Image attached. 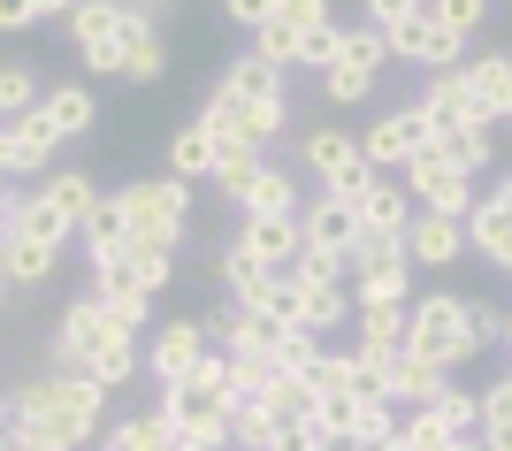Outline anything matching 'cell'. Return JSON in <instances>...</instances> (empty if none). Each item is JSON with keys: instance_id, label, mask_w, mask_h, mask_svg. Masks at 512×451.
<instances>
[{"instance_id": "f35d334b", "label": "cell", "mask_w": 512, "mask_h": 451, "mask_svg": "<svg viewBox=\"0 0 512 451\" xmlns=\"http://www.w3.org/2000/svg\"><path fill=\"white\" fill-rule=\"evenodd\" d=\"M268 169V153H222V161H214V192H230V199H245V184H253V176Z\"/></svg>"}, {"instance_id": "4fadbf2b", "label": "cell", "mask_w": 512, "mask_h": 451, "mask_svg": "<svg viewBox=\"0 0 512 451\" xmlns=\"http://www.w3.org/2000/svg\"><path fill=\"white\" fill-rule=\"evenodd\" d=\"M222 291H230V314H260L268 291H276V268H268L253 245H230V253H222Z\"/></svg>"}, {"instance_id": "f5cc1de1", "label": "cell", "mask_w": 512, "mask_h": 451, "mask_svg": "<svg viewBox=\"0 0 512 451\" xmlns=\"http://www.w3.org/2000/svg\"><path fill=\"white\" fill-rule=\"evenodd\" d=\"M505 352H512V306H505Z\"/></svg>"}, {"instance_id": "bcb514c9", "label": "cell", "mask_w": 512, "mask_h": 451, "mask_svg": "<svg viewBox=\"0 0 512 451\" xmlns=\"http://www.w3.org/2000/svg\"><path fill=\"white\" fill-rule=\"evenodd\" d=\"M222 16H230L237 31H260V23L276 16V0H222Z\"/></svg>"}, {"instance_id": "680465c9", "label": "cell", "mask_w": 512, "mask_h": 451, "mask_svg": "<svg viewBox=\"0 0 512 451\" xmlns=\"http://www.w3.org/2000/svg\"><path fill=\"white\" fill-rule=\"evenodd\" d=\"M383 451H398V444H383Z\"/></svg>"}, {"instance_id": "4dcf8cb0", "label": "cell", "mask_w": 512, "mask_h": 451, "mask_svg": "<svg viewBox=\"0 0 512 451\" xmlns=\"http://www.w3.org/2000/svg\"><path fill=\"white\" fill-rule=\"evenodd\" d=\"M222 92H237V100L268 108V100H283V69H268L260 54H237V62L222 69Z\"/></svg>"}, {"instance_id": "5bb4252c", "label": "cell", "mask_w": 512, "mask_h": 451, "mask_svg": "<svg viewBox=\"0 0 512 451\" xmlns=\"http://www.w3.org/2000/svg\"><path fill=\"white\" fill-rule=\"evenodd\" d=\"M413 215H421V207H413V192L398 184V176H375V184L360 192V230L367 237H406Z\"/></svg>"}, {"instance_id": "f546056e", "label": "cell", "mask_w": 512, "mask_h": 451, "mask_svg": "<svg viewBox=\"0 0 512 451\" xmlns=\"http://www.w3.org/2000/svg\"><path fill=\"white\" fill-rule=\"evenodd\" d=\"M237 245H253L276 276H291V268H299V222H245V230H237Z\"/></svg>"}, {"instance_id": "681fc988", "label": "cell", "mask_w": 512, "mask_h": 451, "mask_svg": "<svg viewBox=\"0 0 512 451\" xmlns=\"http://www.w3.org/2000/svg\"><path fill=\"white\" fill-rule=\"evenodd\" d=\"M482 451H512V429H482Z\"/></svg>"}, {"instance_id": "b9f144b4", "label": "cell", "mask_w": 512, "mask_h": 451, "mask_svg": "<svg viewBox=\"0 0 512 451\" xmlns=\"http://www.w3.org/2000/svg\"><path fill=\"white\" fill-rule=\"evenodd\" d=\"M337 436L321 429V421H283L276 436H268V451H329Z\"/></svg>"}, {"instance_id": "ee69618b", "label": "cell", "mask_w": 512, "mask_h": 451, "mask_svg": "<svg viewBox=\"0 0 512 451\" xmlns=\"http://www.w3.org/2000/svg\"><path fill=\"white\" fill-rule=\"evenodd\" d=\"M276 23H291V31H321V23H337V16H329V0H276Z\"/></svg>"}, {"instance_id": "f907efd6", "label": "cell", "mask_w": 512, "mask_h": 451, "mask_svg": "<svg viewBox=\"0 0 512 451\" xmlns=\"http://www.w3.org/2000/svg\"><path fill=\"white\" fill-rule=\"evenodd\" d=\"M31 8H39V16H62V23H69V8H77V0H31Z\"/></svg>"}, {"instance_id": "11a10c76", "label": "cell", "mask_w": 512, "mask_h": 451, "mask_svg": "<svg viewBox=\"0 0 512 451\" xmlns=\"http://www.w3.org/2000/svg\"><path fill=\"white\" fill-rule=\"evenodd\" d=\"M0 222H8V184H0Z\"/></svg>"}, {"instance_id": "db71d44e", "label": "cell", "mask_w": 512, "mask_h": 451, "mask_svg": "<svg viewBox=\"0 0 512 451\" xmlns=\"http://www.w3.org/2000/svg\"><path fill=\"white\" fill-rule=\"evenodd\" d=\"M8 291H16V283H8V276H0V306H8Z\"/></svg>"}, {"instance_id": "d6986e66", "label": "cell", "mask_w": 512, "mask_h": 451, "mask_svg": "<svg viewBox=\"0 0 512 451\" xmlns=\"http://www.w3.org/2000/svg\"><path fill=\"white\" fill-rule=\"evenodd\" d=\"M237 207H245V222H299V184L268 161V169L245 184V199H237Z\"/></svg>"}, {"instance_id": "836d02e7", "label": "cell", "mask_w": 512, "mask_h": 451, "mask_svg": "<svg viewBox=\"0 0 512 451\" xmlns=\"http://www.w3.org/2000/svg\"><path fill=\"white\" fill-rule=\"evenodd\" d=\"M46 92H39V69L31 62H0V123H16V115H31Z\"/></svg>"}, {"instance_id": "603a6c76", "label": "cell", "mask_w": 512, "mask_h": 451, "mask_svg": "<svg viewBox=\"0 0 512 451\" xmlns=\"http://www.w3.org/2000/svg\"><path fill=\"white\" fill-rule=\"evenodd\" d=\"M169 69V54H161V31H153L138 8H123V77L130 85H153Z\"/></svg>"}, {"instance_id": "f6af8a7d", "label": "cell", "mask_w": 512, "mask_h": 451, "mask_svg": "<svg viewBox=\"0 0 512 451\" xmlns=\"http://www.w3.org/2000/svg\"><path fill=\"white\" fill-rule=\"evenodd\" d=\"M467 322H474V344H505V306L467 299Z\"/></svg>"}, {"instance_id": "d6a6232c", "label": "cell", "mask_w": 512, "mask_h": 451, "mask_svg": "<svg viewBox=\"0 0 512 451\" xmlns=\"http://www.w3.org/2000/svg\"><path fill=\"white\" fill-rule=\"evenodd\" d=\"M436 146L451 153V161H459V169H490V146H497V130L490 123H436Z\"/></svg>"}, {"instance_id": "d590c367", "label": "cell", "mask_w": 512, "mask_h": 451, "mask_svg": "<svg viewBox=\"0 0 512 451\" xmlns=\"http://www.w3.org/2000/svg\"><path fill=\"white\" fill-rule=\"evenodd\" d=\"M398 451H451V429L436 421V406L398 413Z\"/></svg>"}, {"instance_id": "c3c4849f", "label": "cell", "mask_w": 512, "mask_h": 451, "mask_svg": "<svg viewBox=\"0 0 512 451\" xmlns=\"http://www.w3.org/2000/svg\"><path fill=\"white\" fill-rule=\"evenodd\" d=\"M23 23H39V8L31 0H0V31H23Z\"/></svg>"}, {"instance_id": "52a82bcc", "label": "cell", "mask_w": 512, "mask_h": 451, "mask_svg": "<svg viewBox=\"0 0 512 451\" xmlns=\"http://www.w3.org/2000/svg\"><path fill=\"white\" fill-rule=\"evenodd\" d=\"M428 138H436V123H428L421 115V100H413V108H390L383 123H367V138H360V161L375 176H398L413 161V153L428 146Z\"/></svg>"}, {"instance_id": "7402d4cb", "label": "cell", "mask_w": 512, "mask_h": 451, "mask_svg": "<svg viewBox=\"0 0 512 451\" xmlns=\"http://www.w3.org/2000/svg\"><path fill=\"white\" fill-rule=\"evenodd\" d=\"M77 375H92L100 390H123L130 375H146V352H138V329H115V337H107L100 352H92V360L77 367Z\"/></svg>"}, {"instance_id": "9f6ffc18", "label": "cell", "mask_w": 512, "mask_h": 451, "mask_svg": "<svg viewBox=\"0 0 512 451\" xmlns=\"http://www.w3.org/2000/svg\"><path fill=\"white\" fill-rule=\"evenodd\" d=\"M0 413H8V390H0Z\"/></svg>"}, {"instance_id": "7a4b0ae2", "label": "cell", "mask_w": 512, "mask_h": 451, "mask_svg": "<svg viewBox=\"0 0 512 451\" xmlns=\"http://www.w3.org/2000/svg\"><path fill=\"white\" fill-rule=\"evenodd\" d=\"M115 207L130 222V245H153V253H176L192 230V184L184 176H138L115 192Z\"/></svg>"}, {"instance_id": "f1b7e54d", "label": "cell", "mask_w": 512, "mask_h": 451, "mask_svg": "<svg viewBox=\"0 0 512 451\" xmlns=\"http://www.w3.org/2000/svg\"><path fill=\"white\" fill-rule=\"evenodd\" d=\"M260 413L268 421H321V398H314V383H299V375H268V390H260Z\"/></svg>"}, {"instance_id": "9a60e30c", "label": "cell", "mask_w": 512, "mask_h": 451, "mask_svg": "<svg viewBox=\"0 0 512 451\" xmlns=\"http://www.w3.org/2000/svg\"><path fill=\"white\" fill-rule=\"evenodd\" d=\"M406 253H413V268H451V260L467 253V222L459 215H413V230H406Z\"/></svg>"}, {"instance_id": "e0dca14e", "label": "cell", "mask_w": 512, "mask_h": 451, "mask_svg": "<svg viewBox=\"0 0 512 451\" xmlns=\"http://www.w3.org/2000/svg\"><path fill=\"white\" fill-rule=\"evenodd\" d=\"M451 390V367H436V360H421V352H398L390 360V406H436Z\"/></svg>"}, {"instance_id": "44dd1931", "label": "cell", "mask_w": 512, "mask_h": 451, "mask_svg": "<svg viewBox=\"0 0 512 451\" xmlns=\"http://www.w3.org/2000/svg\"><path fill=\"white\" fill-rule=\"evenodd\" d=\"M291 283H299V322L314 329V337L352 322V283H321V276H291Z\"/></svg>"}, {"instance_id": "6f0895ef", "label": "cell", "mask_w": 512, "mask_h": 451, "mask_svg": "<svg viewBox=\"0 0 512 451\" xmlns=\"http://www.w3.org/2000/svg\"><path fill=\"white\" fill-rule=\"evenodd\" d=\"M0 451H16V444H8V436H0Z\"/></svg>"}, {"instance_id": "7dc6e473", "label": "cell", "mask_w": 512, "mask_h": 451, "mask_svg": "<svg viewBox=\"0 0 512 451\" xmlns=\"http://www.w3.org/2000/svg\"><path fill=\"white\" fill-rule=\"evenodd\" d=\"M413 8H421V0H367V23H375V31H390V23L413 16Z\"/></svg>"}, {"instance_id": "8fae6325", "label": "cell", "mask_w": 512, "mask_h": 451, "mask_svg": "<svg viewBox=\"0 0 512 451\" xmlns=\"http://www.w3.org/2000/svg\"><path fill=\"white\" fill-rule=\"evenodd\" d=\"M54 146H62V138L39 123V108L16 115V123H0V184H8V176H39V184H46V176H54V169H46Z\"/></svg>"}, {"instance_id": "6da1fadb", "label": "cell", "mask_w": 512, "mask_h": 451, "mask_svg": "<svg viewBox=\"0 0 512 451\" xmlns=\"http://www.w3.org/2000/svg\"><path fill=\"white\" fill-rule=\"evenodd\" d=\"M8 398L31 406V413H46V421L62 429L69 451H85V436L107 429V390L92 383V375H77V367H46V375H31V383L8 390Z\"/></svg>"}, {"instance_id": "ffe728a7", "label": "cell", "mask_w": 512, "mask_h": 451, "mask_svg": "<svg viewBox=\"0 0 512 451\" xmlns=\"http://www.w3.org/2000/svg\"><path fill=\"white\" fill-rule=\"evenodd\" d=\"M0 237H31V245H54V253H62L77 230H69V222L46 207V192H31V199H8V222H0Z\"/></svg>"}, {"instance_id": "ab89813d", "label": "cell", "mask_w": 512, "mask_h": 451, "mask_svg": "<svg viewBox=\"0 0 512 451\" xmlns=\"http://www.w3.org/2000/svg\"><path fill=\"white\" fill-rule=\"evenodd\" d=\"M169 268H176V253H153V245H130V276H138V291H169Z\"/></svg>"}, {"instance_id": "ba28073f", "label": "cell", "mask_w": 512, "mask_h": 451, "mask_svg": "<svg viewBox=\"0 0 512 451\" xmlns=\"http://www.w3.org/2000/svg\"><path fill=\"white\" fill-rule=\"evenodd\" d=\"M69 39H77L85 69L123 77V0H77L69 8Z\"/></svg>"}, {"instance_id": "30bf717a", "label": "cell", "mask_w": 512, "mask_h": 451, "mask_svg": "<svg viewBox=\"0 0 512 451\" xmlns=\"http://www.w3.org/2000/svg\"><path fill=\"white\" fill-rule=\"evenodd\" d=\"M115 314H107V299H77V306H62V329H54V367H85L92 352H100L107 337H115Z\"/></svg>"}, {"instance_id": "7c38bea8", "label": "cell", "mask_w": 512, "mask_h": 451, "mask_svg": "<svg viewBox=\"0 0 512 451\" xmlns=\"http://www.w3.org/2000/svg\"><path fill=\"white\" fill-rule=\"evenodd\" d=\"M299 245H314V253H352L360 245V207L337 192H321L314 207H299Z\"/></svg>"}, {"instance_id": "8d00e7d4", "label": "cell", "mask_w": 512, "mask_h": 451, "mask_svg": "<svg viewBox=\"0 0 512 451\" xmlns=\"http://www.w3.org/2000/svg\"><path fill=\"white\" fill-rule=\"evenodd\" d=\"M299 39H306V31H291V23L268 16V23L253 31V54H260L268 69H299Z\"/></svg>"}, {"instance_id": "60d3db41", "label": "cell", "mask_w": 512, "mask_h": 451, "mask_svg": "<svg viewBox=\"0 0 512 451\" xmlns=\"http://www.w3.org/2000/svg\"><path fill=\"white\" fill-rule=\"evenodd\" d=\"M428 8H436V23H444V31H459V39H474V31H482V16H490V0H428Z\"/></svg>"}, {"instance_id": "4316f807", "label": "cell", "mask_w": 512, "mask_h": 451, "mask_svg": "<svg viewBox=\"0 0 512 451\" xmlns=\"http://www.w3.org/2000/svg\"><path fill=\"white\" fill-rule=\"evenodd\" d=\"M77 237H85V260H92V268H107V260L130 253V222H123V207H115V199H100V207H92V222H85Z\"/></svg>"}, {"instance_id": "5b68a950", "label": "cell", "mask_w": 512, "mask_h": 451, "mask_svg": "<svg viewBox=\"0 0 512 451\" xmlns=\"http://www.w3.org/2000/svg\"><path fill=\"white\" fill-rule=\"evenodd\" d=\"M383 39H390V62H413V69H428V77H444V69L467 62V39H459V31H444L428 0L413 8V16H398Z\"/></svg>"}, {"instance_id": "2e32d148", "label": "cell", "mask_w": 512, "mask_h": 451, "mask_svg": "<svg viewBox=\"0 0 512 451\" xmlns=\"http://www.w3.org/2000/svg\"><path fill=\"white\" fill-rule=\"evenodd\" d=\"M459 77L474 85V100H482V115H490V123H512V46L459 62Z\"/></svg>"}, {"instance_id": "e575fe53", "label": "cell", "mask_w": 512, "mask_h": 451, "mask_svg": "<svg viewBox=\"0 0 512 451\" xmlns=\"http://www.w3.org/2000/svg\"><path fill=\"white\" fill-rule=\"evenodd\" d=\"M337 62H352V69H375V77H383V69H390V39L375 31V23H352V31L337 39Z\"/></svg>"}, {"instance_id": "ac0fdd59", "label": "cell", "mask_w": 512, "mask_h": 451, "mask_svg": "<svg viewBox=\"0 0 512 451\" xmlns=\"http://www.w3.org/2000/svg\"><path fill=\"white\" fill-rule=\"evenodd\" d=\"M467 245L490 260V268H505V276H512V207H505L497 192L474 199V215H467Z\"/></svg>"}, {"instance_id": "1f68e13d", "label": "cell", "mask_w": 512, "mask_h": 451, "mask_svg": "<svg viewBox=\"0 0 512 451\" xmlns=\"http://www.w3.org/2000/svg\"><path fill=\"white\" fill-rule=\"evenodd\" d=\"M54 260H62L54 245H31V237H0V276L16 283V291H23V283H46V276H54Z\"/></svg>"}, {"instance_id": "3957f363", "label": "cell", "mask_w": 512, "mask_h": 451, "mask_svg": "<svg viewBox=\"0 0 512 451\" xmlns=\"http://www.w3.org/2000/svg\"><path fill=\"white\" fill-rule=\"evenodd\" d=\"M406 352H421V360L436 367H467L482 344H474V322H467V299H451V291H428V299H413L406 314Z\"/></svg>"}, {"instance_id": "83f0119b", "label": "cell", "mask_w": 512, "mask_h": 451, "mask_svg": "<svg viewBox=\"0 0 512 451\" xmlns=\"http://www.w3.org/2000/svg\"><path fill=\"white\" fill-rule=\"evenodd\" d=\"M214 161H222V146H214L207 123H184L169 138V176H184V184H199V176H214Z\"/></svg>"}, {"instance_id": "484cf974", "label": "cell", "mask_w": 512, "mask_h": 451, "mask_svg": "<svg viewBox=\"0 0 512 451\" xmlns=\"http://www.w3.org/2000/svg\"><path fill=\"white\" fill-rule=\"evenodd\" d=\"M39 192H46V207H54V215H62L69 230H85V222H92V207H100V192H92V176H85V169H54V176L39 184Z\"/></svg>"}, {"instance_id": "8992f818", "label": "cell", "mask_w": 512, "mask_h": 451, "mask_svg": "<svg viewBox=\"0 0 512 451\" xmlns=\"http://www.w3.org/2000/svg\"><path fill=\"white\" fill-rule=\"evenodd\" d=\"M352 299H413V253L406 237H367L352 245Z\"/></svg>"}, {"instance_id": "74e56055", "label": "cell", "mask_w": 512, "mask_h": 451, "mask_svg": "<svg viewBox=\"0 0 512 451\" xmlns=\"http://www.w3.org/2000/svg\"><path fill=\"white\" fill-rule=\"evenodd\" d=\"M321 92L337 100V108H360L367 92H375V69H352V62H329L321 69Z\"/></svg>"}, {"instance_id": "d4e9b609", "label": "cell", "mask_w": 512, "mask_h": 451, "mask_svg": "<svg viewBox=\"0 0 512 451\" xmlns=\"http://www.w3.org/2000/svg\"><path fill=\"white\" fill-rule=\"evenodd\" d=\"M100 451H176V429H169V413H130V421L100 429Z\"/></svg>"}, {"instance_id": "cb8c5ba5", "label": "cell", "mask_w": 512, "mask_h": 451, "mask_svg": "<svg viewBox=\"0 0 512 451\" xmlns=\"http://www.w3.org/2000/svg\"><path fill=\"white\" fill-rule=\"evenodd\" d=\"M39 123L54 130V138H85V130L100 123V100H92L85 85H54V92L39 100Z\"/></svg>"}, {"instance_id": "816d5d0a", "label": "cell", "mask_w": 512, "mask_h": 451, "mask_svg": "<svg viewBox=\"0 0 512 451\" xmlns=\"http://www.w3.org/2000/svg\"><path fill=\"white\" fill-rule=\"evenodd\" d=\"M497 199H505V207H512V176H505V184H497Z\"/></svg>"}, {"instance_id": "277c9868", "label": "cell", "mask_w": 512, "mask_h": 451, "mask_svg": "<svg viewBox=\"0 0 512 451\" xmlns=\"http://www.w3.org/2000/svg\"><path fill=\"white\" fill-rule=\"evenodd\" d=\"M398 184H406V192H413V207H428V215H459V222L474 215V176L459 169V161H451V153L436 146V138H428V146L413 153L406 169H398Z\"/></svg>"}, {"instance_id": "7bdbcfd3", "label": "cell", "mask_w": 512, "mask_h": 451, "mask_svg": "<svg viewBox=\"0 0 512 451\" xmlns=\"http://www.w3.org/2000/svg\"><path fill=\"white\" fill-rule=\"evenodd\" d=\"M337 39H344V23H321V31H306V39H299V62H306V69H329V62H337Z\"/></svg>"}, {"instance_id": "9c48e42d", "label": "cell", "mask_w": 512, "mask_h": 451, "mask_svg": "<svg viewBox=\"0 0 512 451\" xmlns=\"http://www.w3.org/2000/svg\"><path fill=\"white\" fill-rule=\"evenodd\" d=\"M207 352H214L207 322H169V329H153V344H146V375L161 390H176V383H192V375H199Z\"/></svg>"}]
</instances>
